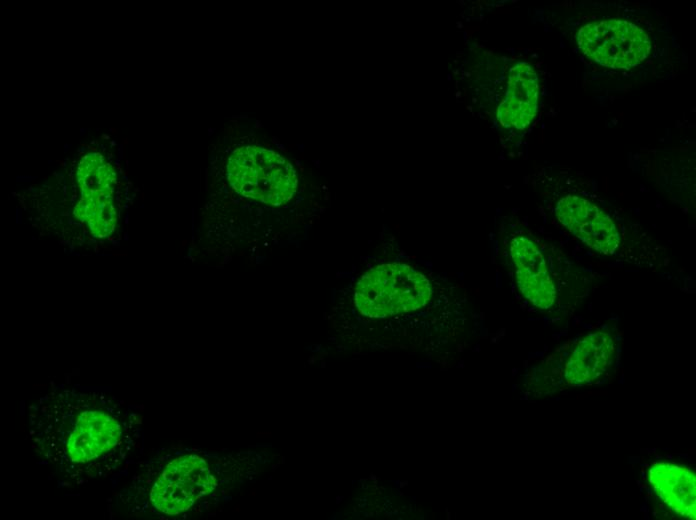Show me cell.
Instances as JSON below:
<instances>
[{"mask_svg": "<svg viewBox=\"0 0 696 520\" xmlns=\"http://www.w3.org/2000/svg\"><path fill=\"white\" fill-rule=\"evenodd\" d=\"M614 354L611 335L602 331L589 334L578 343L565 366L566 382L573 386L593 382L611 366Z\"/></svg>", "mask_w": 696, "mask_h": 520, "instance_id": "11", "label": "cell"}, {"mask_svg": "<svg viewBox=\"0 0 696 520\" xmlns=\"http://www.w3.org/2000/svg\"><path fill=\"white\" fill-rule=\"evenodd\" d=\"M60 428V460L85 466L123 444L124 423L104 405H84L63 420Z\"/></svg>", "mask_w": 696, "mask_h": 520, "instance_id": "3", "label": "cell"}, {"mask_svg": "<svg viewBox=\"0 0 696 520\" xmlns=\"http://www.w3.org/2000/svg\"><path fill=\"white\" fill-rule=\"evenodd\" d=\"M582 52L610 68H630L641 63L651 49L648 34L626 20L608 19L584 25L577 34Z\"/></svg>", "mask_w": 696, "mask_h": 520, "instance_id": "4", "label": "cell"}, {"mask_svg": "<svg viewBox=\"0 0 696 520\" xmlns=\"http://www.w3.org/2000/svg\"><path fill=\"white\" fill-rule=\"evenodd\" d=\"M81 199L75 215L85 221L96 237H106L114 230L117 215L113 202V171L101 155H86L78 167Z\"/></svg>", "mask_w": 696, "mask_h": 520, "instance_id": "6", "label": "cell"}, {"mask_svg": "<svg viewBox=\"0 0 696 520\" xmlns=\"http://www.w3.org/2000/svg\"><path fill=\"white\" fill-rule=\"evenodd\" d=\"M648 477L655 493L671 510L682 518H696V477L690 469L656 462Z\"/></svg>", "mask_w": 696, "mask_h": 520, "instance_id": "10", "label": "cell"}, {"mask_svg": "<svg viewBox=\"0 0 696 520\" xmlns=\"http://www.w3.org/2000/svg\"><path fill=\"white\" fill-rule=\"evenodd\" d=\"M432 288L424 274L405 264H382L367 271L357 282L354 302L369 318H385L423 308Z\"/></svg>", "mask_w": 696, "mask_h": 520, "instance_id": "1", "label": "cell"}, {"mask_svg": "<svg viewBox=\"0 0 696 520\" xmlns=\"http://www.w3.org/2000/svg\"><path fill=\"white\" fill-rule=\"evenodd\" d=\"M510 254L523 296L538 308H550L556 299V290L542 253L528 237L518 235L511 241Z\"/></svg>", "mask_w": 696, "mask_h": 520, "instance_id": "8", "label": "cell"}, {"mask_svg": "<svg viewBox=\"0 0 696 520\" xmlns=\"http://www.w3.org/2000/svg\"><path fill=\"white\" fill-rule=\"evenodd\" d=\"M228 181L243 197L280 206L295 194L297 173L286 158L260 146L235 150L228 161Z\"/></svg>", "mask_w": 696, "mask_h": 520, "instance_id": "2", "label": "cell"}, {"mask_svg": "<svg viewBox=\"0 0 696 520\" xmlns=\"http://www.w3.org/2000/svg\"><path fill=\"white\" fill-rule=\"evenodd\" d=\"M539 81L534 68L524 62L509 72L505 96L498 106L497 119L506 128L525 129L538 109Z\"/></svg>", "mask_w": 696, "mask_h": 520, "instance_id": "9", "label": "cell"}, {"mask_svg": "<svg viewBox=\"0 0 696 520\" xmlns=\"http://www.w3.org/2000/svg\"><path fill=\"white\" fill-rule=\"evenodd\" d=\"M558 220L592 249L612 254L620 238L611 218L591 201L568 195L557 203Z\"/></svg>", "mask_w": 696, "mask_h": 520, "instance_id": "7", "label": "cell"}, {"mask_svg": "<svg viewBox=\"0 0 696 520\" xmlns=\"http://www.w3.org/2000/svg\"><path fill=\"white\" fill-rule=\"evenodd\" d=\"M217 485L204 458L185 454L170 461L158 476L150 492V501L158 511L177 515L191 508Z\"/></svg>", "mask_w": 696, "mask_h": 520, "instance_id": "5", "label": "cell"}]
</instances>
